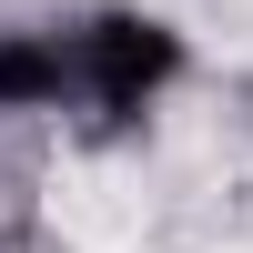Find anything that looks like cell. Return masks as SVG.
<instances>
[{
  "instance_id": "cell-1",
  "label": "cell",
  "mask_w": 253,
  "mask_h": 253,
  "mask_svg": "<svg viewBox=\"0 0 253 253\" xmlns=\"http://www.w3.org/2000/svg\"><path fill=\"white\" fill-rule=\"evenodd\" d=\"M51 213L71 223L81 243H132V223H142V203L122 193L112 172H71V182H51Z\"/></svg>"
}]
</instances>
